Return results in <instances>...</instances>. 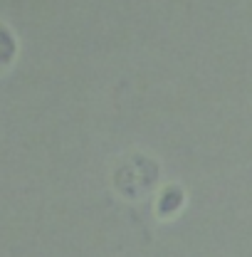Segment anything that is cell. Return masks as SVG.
I'll return each instance as SVG.
<instances>
[{
	"mask_svg": "<svg viewBox=\"0 0 252 257\" xmlns=\"http://www.w3.org/2000/svg\"><path fill=\"white\" fill-rule=\"evenodd\" d=\"M161 176V166L154 159L144 156V154H131L126 156L116 171H114V186L129 200L144 198L158 183Z\"/></svg>",
	"mask_w": 252,
	"mask_h": 257,
	"instance_id": "obj_1",
	"label": "cell"
},
{
	"mask_svg": "<svg viewBox=\"0 0 252 257\" xmlns=\"http://www.w3.org/2000/svg\"><path fill=\"white\" fill-rule=\"evenodd\" d=\"M186 203V193L181 186H166L163 191L158 193V200H156V213L161 218H171L176 215Z\"/></svg>",
	"mask_w": 252,
	"mask_h": 257,
	"instance_id": "obj_2",
	"label": "cell"
},
{
	"mask_svg": "<svg viewBox=\"0 0 252 257\" xmlns=\"http://www.w3.org/2000/svg\"><path fill=\"white\" fill-rule=\"evenodd\" d=\"M18 55V42H15V35L8 30L5 25H0V72L8 69L13 60Z\"/></svg>",
	"mask_w": 252,
	"mask_h": 257,
	"instance_id": "obj_3",
	"label": "cell"
}]
</instances>
